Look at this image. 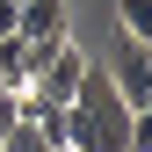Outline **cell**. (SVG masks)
Listing matches in <instances>:
<instances>
[{
    "mask_svg": "<svg viewBox=\"0 0 152 152\" xmlns=\"http://www.w3.org/2000/svg\"><path fill=\"white\" fill-rule=\"evenodd\" d=\"M116 29L123 36H145L152 29V0H116Z\"/></svg>",
    "mask_w": 152,
    "mask_h": 152,
    "instance_id": "5b68a950",
    "label": "cell"
},
{
    "mask_svg": "<svg viewBox=\"0 0 152 152\" xmlns=\"http://www.w3.org/2000/svg\"><path fill=\"white\" fill-rule=\"evenodd\" d=\"M109 87H116L123 94V102L130 109H138V116H145V109H152V65H145V36H123L116 29V44H109Z\"/></svg>",
    "mask_w": 152,
    "mask_h": 152,
    "instance_id": "7a4b0ae2",
    "label": "cell"
},
{
    "mask_svg": "<svg viewBox=\"0 0 152 152\" xmlns=\"http://www.w3.org/2000/svg\"><path fill=\"white\" fill-rule=\"evenodd\" d=\"M0 152H58V145H51V138H44V130H36V123H29V116H15L7 130H0Z\"/></svg>",
    "mask_w": 152,
    "mask_h": 152,
    "instance_id": "277c9868",
    "label": "cell"
},
{
    "mask_svg": "<svg viewBox=\"0 0 152 152\" xmlns=\"http://www.w3.org/2000/svg\"><path fill=\"white\" fill-rule=\"evenodd\" d=\"M15 36L22 44H58V36H72V7L65 0H15Z\"/></svg>",
    "mask_w": 152,
    "mask_h": 152,
    "instance_id": "3957f363",
    "label": "cell"
},
{
    "mask_svg": "<svg viewBox=\"0 0 152 152\" xmlns=\"http://www.w3.org/2000/svg\"><path fill=\"white\" fill-rule=\"evenodd\" d=\"M65 152H152V123L109 87V72L94 58L65 102Z\"/></svg>",
    "mask_w": 152,
    "mask_h": 152,
    "instance_id": "6da1fadb",
    "label": "cell"
},
{
    "mask_svg": "<svg viewBox=\"0 0 152 152\" xmlns=\"http://www.w3.org/2000/svg\"><path fill=\"white\" fill-rule=\"evenodd\" d=\"M15 116H22V102H15V94H7V87H0V130H7Z\"/></svg>",
    "mask_w": 152,
    "mask_h": 152,
    "instance_id": "8992f818",
    "label": "cell"
}]
</instances>
